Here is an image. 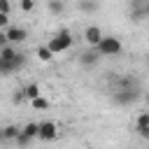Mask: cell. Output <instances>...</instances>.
Instances as JSON below:
<instances>
[{"label":"cell","instance_id":"1","mask_svg":"<svg viewBox=\"0 0 149 149\" xmlns=\"http://www.w3.org/2000/svg\"><path fill=\"white\" fill-rule=\"evenodd\" d=\"M72 42H74V40H72V35H70V30H68V28H61V30L47 42V47H49L51 54L56 56V54H61V51H68V49L72 47Z\"/></svg>","mask_w":149,"mask_h":149},{"label":"cell","instance_id":"2","mask_svg":"<svg viewBox=\"0 0 149 149\" xmlns=\"http://www.w3.org/2000/svg\"><path fill=\"white\" fill-rule=\"evenodd\" d=\"M121 40L119 37H114V35H105L102 40H100V44L95 47V51L100 54V56H119L121 54Z\"/></svg>","mask_w":149,"mask_h":149},{"label":"cell","instance_id":"3","mask_svg":"<svg viewBox=\"0 0 149 149\" xmlns=\"http://www.w3.org/2000/svg\"><path fill=\"white\" fill-rule=\"evenodd\" d=\"M137 98H140V86H135V88H116L112 93V102L114 105H130Z\"/></svg>","mask_w":149,"mask_h":149},{"label":"cell","instance_id":"4","mask_svg":"<svg viewBox=\"0 0 149 149\" xmlns=\"http://www.w3.org/2000/svg\"><path fill=\"white\" fill-rule=\"evenodd\" d=\"M2 33H5V37H7V42H9V44L23 42V40L28 37V30H26V28H21V26H12V28H7V30H2Z\"/></svg>","mask_w":149,"mask_h":149},{"label":"cell","instance_id":"5","mask_svg":"<svg viewBox=\"0 0 149 149\" xmlns=\"http://www.w3.org/2000/svg\"><path fill=\"white\" fill-rule=\"evenodd\" d=\"M37 140H44V142L56 140V123H54V121H42V123H40V135H37Z\"/></svg>","mask_w":149,"mask_h":149},{"label":"cell","instance_id":"6","mask_svg":"<svg viewBox=\"0 0 149 149\" xmlns=\"http://www.w3.org/2000/svg\"><path fill=\"white\" fill-rule=\"evenodd\" d=\"M102 37H105V35H102V30H100L98 26H88V28L84 30V40H86V42H88L93 49L100 44V40H102Z\"/></svg>","mask_w":149,"mask_h":149},{"label":"cell","instance_id":"7","mask_svg":"<svg viewBox=\"0 0 149 149\" xmlns=\"http://www.w3.org/2000/svg\"><path fill=\"white\" fill-rule=\"evenodd\" d=\"M98 58H100V54L91 47L88 51H84V54H79V63L81 65H86V68H91V65H95L98 63Z\"/></svg>","mask_w":149,"mask_h":149},{"label":"cell","instance_id":"8","mask_svg":"<svg viewBox=\"0 0 149 149\" xmlns=\"http://www.w3.org/2000/svg\"><path fill=\"white\" fill-rule=\"evenodd\" d=\"M47 9H49V14L61 16L65 12V0H47Z\"/></svg>","mask_w":149,"mask_h":149},{"label":"cell","instance_id":"9","mask_svg":"<svg viewBox=\"0 0 149 149\" xmlns=\"http://www.w3.org/2000/svg\"><path fill=\"white\" fill-rule=\"evenodd\" d=\"M98 7H100V2H98V0H79V9H81V12H86V14L98 12Z\"/></svg>","mask_w":149,"mask_h":149},{"label":"cell","instance_id":"10","mask_svg":"<svg viewBox=\"0 0 149 149\" xmlns=\"http://www.w3.org/2000/svg\"><path fill=\"white\" fill-rule=\"evenodd\" d=\"M19 51L12 47V44H5V47H0V61H14V56H16Z\"/></svg>","mask_w":149,"mask_h":149},{"label":"cell","instance_id":"11","mask_svg":"<svg viewBox=\"0 0 149 149\" xmlns=\"http://www.w3.org/2000/svg\"><path fill=\"white\" fill-rule=\"evenodd\" d=\"M21 130H23V133H26L28 137H33V140H35V137L40 135V123H35V121H30V123H26V126H23Z\"/></svg>","mask_w":149,"mask_h":149},{"label":"cell","instance_id":"12","mask_svg":"<svg viewBox=\"0 0 149 149\" xmlns=\"http://www.w3.org/2000/svg\"><path fill=\"white\" fill-rule=\"evenodd\" d=\"M37 58L47 63V61H51V58H54V54H51V49H49L47 44H40V47H37Z\"/></svg>","mask_w":149,"mask_h":149},{"label":"cell","instance_id":"13","mask_svg":"<svg viewBox=\"0 0 149 149\" xmlns=\"http://www.w3.org/2000/svg\"><path fill=\"white\" fill-rule=\"evenodd\" d=\"M19 133H21V128H16V126H5L2 128V137L5 140H16Z\"/></svg>","mask_w":149,"mask_h":149},{"label":"cell","instance_id":"14","mask_svg":"<svg viewBox=\"0 0 149 149\" xmlns=\"http://www.w3.org/2000/svg\"><path fill=\"white\" fill-rule=\"evenodd\" d=\"M142 19H147V14H144V7H130V21L140 23Z\"/></svg>","mask_w":149,"mask_h":149},{"label":"cell","instance_id":"15","mask_svg":"<svg viewBox=\"0 0 149 149\" xmlns=\"http://www.w3.org/2000/svg\"><path fill=\"white\" fill-rule=\"evenodd\" d=\"M23 91H26V98H28V100H35V98H40V95H42V93H40V86H37V84H28V86H26Z\"/></svg>","mask_w":149,"mask_h":149},{"label":"cell","instance_id":"16","mask_svg":"<svg viewBox=\"0 0 149 149\" xmlns=\"http://www.w3.org/2000/svg\"><path fill=\"white\" fill-rule=\"evenodd\" d=\"M26 61H28V58H26V54H21V51H19V54L14 56V61H12V68H14V72H19V70L26 65Z\"/></svg>","mask_w":149,"mask_h":149},{"label":"cell","instance_id":"17","mask_svg":"<svg viewBox=\"0 0 149 149\" xmlns=\"http://www.w3.org/2000/svg\"><path fill=\"white\" fill-rule=\"evenodd\" d=\"M14 142L19 144V149H28V147H30V142H33V137H28V135L21 130V133H19V137H16Z\"/></svg>","mask_w":149,"mask_h":149},{"label":"cell","instance_id":"18","mask_svg":"<svg viewBox=\"0 0 149 149\" xmlns=\"http://www.w3.org/2000/svg\"><path fill=\"white\" fill-rule=\"evenodd\" d=\"M30 102H33V107H35V109H40V112H42V109H49V100H47V98H42V95H40V98H35V100H30Z\"/></svg>","mask_w":149,"mask_h":149},{"label":"cell","instance_id":"19","mask_svg":"<svg viewBox=\"0 0 149 149\" xmlns=\"http://www.w3.org/2000/svg\"><path fill=\"white\" fill-rule=\"evenodd\" d=\"M19 7H21V12H33L35 9V0H19Z\"/></svg>","mask_w":149,"mask_h":149},{"label":"cell","instance_id":"20","mask_svg":"<svg viewBox=\"0 0 149 149\" xmlns=\"http://www.w3.org/2000/svg\"><path fill=\"white\" fill-rule=\"evenodd\" d=\"M142 126H149V112H142L135 121V128H142Z\"/></svg>","mask_w":149,"mask_h":149},{"label":"cell","instance_id":"21","mask_svg":"<svg viewBox=\"0 0 149 149\" xmlns=\"http://www.w3.org/2000/svg\"><path fill=\"white\" fill-rule=\"evenodd\" d=\"M9 9H12L9 0H0V14H7V16H9Z\"/></svg>","mask_w":149,"mask_h":149},{"label":"cell","instance_id":"22","mask_svg":"<svg viewBox=\"0 0 149 149\" xmlns=\"http://www.w3.org/2000/svg\"><path fill=\"white\" fill-rule=\"evenodd\" d=\"M23 98H26V91H23V88H19V91H14V95H12V100H14V102H21Z\"/></svg>","mask_w":149,"mask_h":149},{"label":"cell","instance_id":"23","mask_svg":"<svg viewBox=\"0 0 149 149\" xmlns=\"http://www.w3.org/2000/svg\"><path fill=\"white\" fill-rule=\"evenodd\" d=\"M135 130H137V135L142 140H149V126H142V128H135Z\"/></svg>","mask_w":149,"mask_h":149},{"label":"cell","instance_id":"24","mask_svg":"<svg viewBox=\"0 0 149 149\" xmlns=\"http://www.w3.org/2000/svg\"><path fill=\"white\" fill-rule=\"evenodd\" d=\"M7 23H9V16H7V14H0V26H2L5 30H7Z\"/></svg>","mask_w":149,"mask_h":149},{"label":"cell","instance_id":"25","mask_svg":"<svg viewBox=\"0 0 149 149\" xmlns=\"http://www.w3.org/2000/svg\"><path fill=\"white\" fill-rule=\"evenodd\" d=\"M149 0H130V7H144Z\"/></svg>","mask_w":149,"mask_h":149},{"label":"cell","instance_id":"26","mask_svg":"<svg viewBox=\"0 0 149 149\" xmlns=\"http://www.w3.org/2000/svg\"><path fill=\"white\" fill-rule=\"evenodd\" d=\"M144 14H147V19H149V2L144 5Z\"/></svg>","mask_w":149,"mask_h":149},{"label":"cell","instance_id":"27","mask_svg":"<svg viewBox=\"0 0 149 149\" xmlns=\"http://www.w3.org/2000/svg\"><path fill=\"white\" fill-rule=\"evenodd\" d=\"M144 100H147V105H149V93H147V95H144Z\"/></svg>","mask_w":149,"mask_h":149}]
</instances>
